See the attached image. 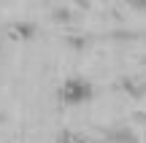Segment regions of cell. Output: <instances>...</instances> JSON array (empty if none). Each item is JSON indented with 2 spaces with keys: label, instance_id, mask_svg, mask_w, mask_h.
Wrapping results in <instances>:
<instances>
[{
  "label": "cell",
  "instance_id": "obj_1",
  "mask_svg": "<svg viewBox=\"0 0 146 143\" xmlns=\"http://www.w3.org/2000/svg\"><path fill=\"white\" fill-rule=\"evenodd\" d=\"M57 97L65 103V105H81V103H87L89 97H92V84L84 78H65L62 86L57 89Z\"/></svg>",
  "mask_w": 146,
  "mask_h": 143
},
{
  "label": "cell",
  "instance_id": "obj_2",
  "mask_svg": "<svg viewBox=\"0 0 146 143\" xmlns=\"http://www.w3.org/2000/svg\"><path fill=\"white\" fill-rule=\"evenodd\" d=\"M5 35H8V38H14V41H25V38H33V35H35V24H30V22H14V24H8Z\"/></svg>",
  "mask_w": 146,
  "mask_h": 143
},
{
  "label": "cell",
  "instance_id": "obj_3",
  "mask_svg": "<svg viewBox=\"0 0 146 143\" xmlns=\"http://www.w3.org/2000/svg\"><path fill=\"white\" fill-rule=\"evenodd\" d=\"M73 138H76L73 132H62V135H60V143H76Z\"/></svg>",
  "mask_w": 146,
  "mask_h": 143
},
{
  "label": "cell",
  "instance_id": "obj_4",
  "mask_svg": "<svg viewBox=\"0 0 146 143\" xmlns=\"http://www.w3.org/2000/svg\"><path fill=\"white\" fill-rule=\"evenodd\" d=\"M130 5H133V8H141V11H146V0H133Z\"/></svg>",
  "mask_w": 146,
  "mask_h": 143
}]
</instances>
